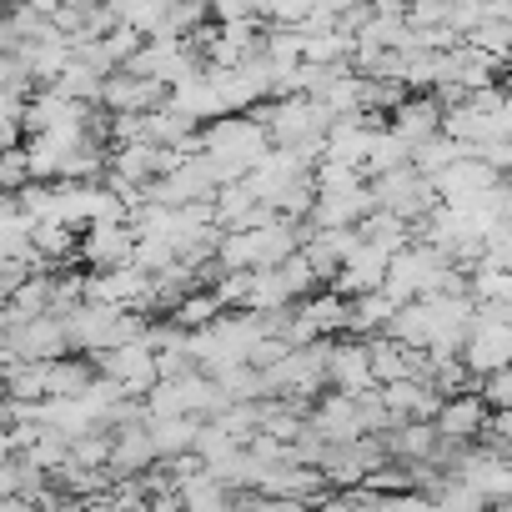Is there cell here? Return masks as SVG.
<instances>
[{
    "mask_svg": "<svg viewBox=\"0 0 512 512\" xmlns=\"http://www.w3.org/2000/svg\"><path fill=\"white\" fill-rule=\"evenodd\" d=\"M141 402H146V417H196V422H211L226 407L221 387L206 372H186V377L156 382Z\"/></svg>",
    "mask_w": 512,
    "mask_h": 512,
    "instance_id": "6da1fadb",
    "label": "cell"
},
{
    "mask_svg": "<svg viewBox=\"0 0 512 512\" xmlns=\"http://www.w3.org/2000/svg\"><path fill=\"white\" fill-rule=\"evenodd\" d=\"M462 367L482 382L502 367H512V322L497 307H477L467 337H462Z\"/></svg>",
    "mask_w": 512,
    "mask_h": 512,
    "instance_id": "7a4b0ae2",
    "label": "cell"
},
{
    "mask_svg": "<svg viewBox=\"0 0 512 512\" xmlns=\"http://www.w3.org/2000/svg\"><path fill=\"white\" fill-rule=\"evenodd\" d=\"M447 482L467 487L487 507L492 502H507L512 497V457L507 452H492V447H462L457 462L447 467Z\"/></svg>",
    "mask_w": 512,
    "mask_h": 512,
    "instance_id": "3957f363",
    "label": "cell"
},
{
    "mask_svg": "<svg viewBox=\"0 0 512 512\" xmlns=\"http://www.w3.org/2000/svg\"><path fill=\"white\" fill-rule=\"evenodd\" d=\"M367 186H372L377 211H387V216L407 221L412 231L437 211V191H432V181H422L412 166H402V171H392V176H377V181H367Z\"/></svg>",
    "mask_w": 512,
    "mask_h": 512,
    "instance_id": "277c9868",
    "label": "cell"
},
{
    "mask_svg": "<svg viewBox=\"0 0 512 512\" xmlns=\"http://www.w3.org/2000/svg\"><path fill=\"white\" fill-rule=\"evenodd\" d=\"M76 262H81L91 277L131 267V262H136V231H131V221L86 226V231H81V246H76Z\"/></svg>",
    "mask_w": 512,
    "mask_h": 512,
    "instance_id": "5b68a950",
    "label": "cell"
},
{
    "mask_svg": "<svg viewBox=\"0 0 512 512\" xmlns=\"http://www.w3.org/2000/svg\"><path fill=\"white\" fill-rule=\"evenodd\" d=\"M96 362V377H106V382H116L131 402H141L161 377H156V352L146 347V342H131V347H116V352H101V357H91Z\"/></svg>",
    "mask_w": 512,
    "mask_h": 512,
    "instance_id": "8992f818",
    "label": "cell"
},
{
    "mask_svg": "<svg viewBox=\"0 0 512 512\" xmlns=\"http://www.w3.org/2000/svg\"><path fill=\"white\" fill-rule=\"evenodd\" d=\"M307 427H312L327 447H347V442L372 437L367 422H362L357 397H342V392H322V397L312 402V412H307Z\"/></svg>",
    "mask_w": 512,
    "mask_h": 512,
    "instance_id": "52a82bcc",
    "label": "cell"
},
{
    "mask_svg": "<svg viewBox=\"0 0 512 512\" xmlns=\"http://www.w3.org/2000/svg\"><path fill=\"white\" fill-rule=\"evenodd\" d=\"M487 422H492V407L477 397V392H462V397H447L432 417L437 437L452 442V447H472L477 437H487Z\"/></svg>",
    "mask_w": 512,
    "mask_h": 512,
    "instance_id": "ba28073f",
    "label": "cell"
},
{
    "mask_svg": "<svg viewBox=\"0 0 512 512\" xmlns=\"http://www.w3.org/2000/svg\"><path fill=\"white\" fill-rule=\"evenodd\" d=\"M161 106H166V91H161L156 81L131 76V71H116V76H106V86H101V111H106V116H151V111H161Z\"/></svg>",
    "mask_w": 512,
    "mask_h": 512,
    "instance_id": "9c48e42d",
    "label": "cell"
},
{
    "mask_svg": "<svg viewBox=\"0 0 512 512\" xmlns=\"http://www.w3.org/2000/svg\"><path fill=\"white\" fill-rule=\"evenodd\" d=\"M96 106H81L71 96H61L56 86H41L26 106V136H51V131H71V126H86Z\"/></svg>",
    "mask_w": 512,
    "mask_h": 512,
    "instance_id": "30bf717a",
    "label": "cell"
},
{
    "mask_svg": "<svg viewBox=\"0 0 512 512\" xmlns=\"http://www.w3.org/2000/svg\"><path fill=\"white\" fill-rule=\"evenodd\" d=\"M6 342L16 347V357H21V362H36V367H51V362L71 357L61 317H36V322H26V327H11V332H6Z\"/></svg>",
    "mask_w": 512,
    "mask_h": 512,
    "instance_id": "8fae6325",
    "label": "cell"
},
{
    "mask_svg": "<svg viewBox=\"0 0 512 512\" xmlns=\"http://www.w3.org/2000/svg\"><path fill=\"white\" fill-rule=\"evenodd\" d=\"M382 126H387L382 116H342V121H332L327 146H322V161H337V166H357V171H362L367 146H372V136H377Z\"/></svg>",
    "mask_w": 512,
    "mask_h": 512,
    "instance_id": "7c38bea8",
    "label": "cell"
},
{
    "mask_svg": "<svg viewBox=\"0 0 512 512\" xmlns=\"http://www.w3.org/2000/svg\"><path fill=\"white\" fill-rule=\"evenodd\" d=\"M387 267H392V256H382V251H372V246H357V251L347 256V267L332 277L327 292H337V297H347V302L372 297V292L387 287Z\"/></svg>",
    "mask_w": 512,
    "mask_h": 512,
    "instance_id": "4fadbf2b",
    "label": "cell"
},
{
    "mask_svg": "<svg viewBox=\"0 0 512 512\" xmlns=\"http://www.w3.org/2000/svg\"><path fill=\"white\" fill-rule=\"evenodd\" d=\"M327 387L342 392V397H362L372 392V362H367V342H352V337H337L332 342V362H327Z\"/></svg>",
    "mask_w": 512,
    "mask_h": 512,
    "instance_id": "5bb4252c",
    "label": "cell"
},
{
    "mask_svg": "<svg viewBox=\"0 0 512 512\" xmlns=\"http://www.w3.org/2000/svg\"><path fill=\"white\" fill-rule=\"evenodd\" d=\"M156 467H161V457H156V447H151L146 422H131V427H116V432H111V477H116V482L146 477V472H156Z\"/></svg>",
    "mask_w": 512,
    "mask_h": 512,
    "instance_id": "9a60e30c",
    "label": "cell"
},
{
    "mask_svg": "<svg viewBox=\"0 0 512 512\" xmlns=\"http://www.w3.org/2000/svg\"><path fill=\"white\" fill-rule=\"evenodd\" d=\"M442 116H447V111H442V101H437V96H407V101L387 116V131L417 151L422 141L442 136Z\"/></svg>",
    "mask_w": 512,
    "mask_h": 512,
    "instance_id": "2e32d148",
    "label": "cell"
},
{
    "mask_svg": "<svg viewBox=\"0 0 512 512\" xmlns=\"http://www.w3.org/2000/svg\"><path fill=\"white\" fill-rule=\"evenodd\" d=\"M492 186H502V181H497L477 156H462L447 176H437V181H432V191H437V201H442V206H467V201H477V196H482V191H492Z\"/></svg>",
    "mask_w": 512,
    "mask_h": 512,
    "instance_id": "e0dca14e",
    "label": "cell"
},
{
    "mask_svg": "<svg viewBox=\"0 0 512 512\" xmlns=\"http://www.w3.org/2000/svg\"><path fill=\"white\" fill-rule=\"evenodd\" d=\"M382 402H387V417H392V427H397V422H432V417H437V407H442V397H437V392H432L422 377L382 387Z\"/></svg>",
    "mask_w": 512,
    "mask_h": 512,
    "instance_id": "ac0fdd59",
    "label": "cell"
},
{
    "mask_svg": "<svg viewBox=\"0 0 512 512\" xmlns=\"http://www.w3.org/2000/svg\"><path fill=\"white\" fill-rule=\"evenodd\" d=\"M347 312H352V302H347V297H337V292H327V287L297 307L302 327H307L317 342H337V337L347 332Z\"/></svg>",
    "mask_w": 512,
    "mask_h": 512,
    "instance_id": "d6986e66",
    "label": "cell"
},
{
    "mask_svg": "<svg viewBox=\"0 0 512 512\" xmlns=\"http://www.w3.org/2000/svg\"><path fill=\"white\" fill-rule=\"evenodd\" d=\"M96 382V362L91 357H61L46 367V402H76L86 397Z\"/></svg>",
    "mask_w": 512,
    "mask_h": 512,
    "instance_id": "ffe728a7",
    "label": "cell"
},
{
    "mask_svg": "<svg viewBox=\"0 0 512 512\" xmlns=\"http://www.w3.org/2000/svg\"><path fill=\"white\" fill-rule=\"evenodd\" d=\"M146 432H151L156 457H161V462H176V457L196 452L201 422H196V417H146Z\"/></svg>",
    "mask_w": 512,
    "mask_h": 512,
    "instance_id": "44dd1931",
    "label": "cell"
},
{
    "mask_svg": "<svg viewBox=\"0 0 512 512\" xmlns=\"http://www.w3.org/2000/svg\"><path fill=\"white\" fill-rule=\"evenodd\" d=\"M357 236H362V246H372V251H382V256H397V251H407V246L417 241L412 226L397 221V216H387V211H372V216L357 226Z\"/></svg>",
    "mask_w": 512,
    "mask_h": 512,
    "instance_id": "7402d4cb",
    "label": "cell"
},
{
    "mask_svg": "<svg viewBox=\"0 0 512 512\" xmlns=\"http://www.w3.org/2000/svg\"><path fill=\"white\" fill-rule=\"evenodd\" d=\"M402 166H412V146L407 141H397L387 126L372 136V146H367V161H362V176L367 181H377V176H392V171H402Z\"/></svg>",
    "mask_w": 512,
    "mask_h": 512,
    "instance_id": "603a6c76",
    "label": "cell"
},
{
    "mask_svg": "<svg viewBox=\"0 0 512 512\" xmlns=\"http://www.w3.org/2000/svg\"><path fill=\"white\" fill-rule=\"evenodd\" d=\"M216 317H221V302H216V292H211V287H201V292L181 297V302L166 312V322H171L176 332H186V337H191V332H206Z\"/></svg>",
    "mask_w": 512,
    "mask_h": 512,
    "instance_id": "cb8c5ba5",
    "label": "cell"
},
{
    "mask_svg": "<svg viewBox=\"0 0 512 512\" xmlns=\"http://www.w3.org/2000/svg\"><path fill=\"white\" fill-rule=\"evenodd\" d=\"M462 156H467V151H462L452 136H432V141H422V146L412 151V171H417L422 181H437V176H447Z\"/></svg>",
    "mask_w": 512,
    "mask_h": 512,
    "instance_id": "d4e9b609",
    "label": "cell"
},
{
    "mask_svg": "<svg viewBox=\"0 0 512 512\" xmlns=\"http://www.w3.org/2000/svg\"><path fill=\"white\" fill-rule=\"evenodd\" d=\"M101 86H106V76L91 71V66H81V61H71L61 71V81H56V91L71 96V101H81V106H101Z\"/></svg>",
    "mask_w": 512,
    "mask_h": 512,
    "instance_id": "484cf974",
    "label": "cell"
},
{
    "mask_svg": "<svg viewBox=\"0 0 512 512\" xmlns=\"http://www.w3.org/2000/svg\"><path fill=\"white\" fill-rule=\"evenodd\" d=\"M6 397H11V402H26V407L46 402V367L21 362L16 372H6Z\"/></svg>",
    "mask_w": 512,
    "mask_h": 512,
    "instance_id": "4316f807",
    "label": "cell"
},
{
    "mask_svg": "<svg viewBox=\"0 0 512 512\" xmlns=\"http://www.w3.org/2000/svg\"><path fill=\"white\" fill-rule=\"evenodd\" d=\"M71 462L76 467H91V472H111V432H81L71 437Z\"/></svg>",
    "mask_w": 512,
    "mask_h": 512,
    "instance_id": "83f0119b",
    "label": "cell"
},
{
    "mask_svg": "<svg viewBox=\"0 0 512 512\" xmlns=\"http://www.w3.org/2000/svg\"><path fill=\"white\" fill-rule=\"evenodd\" d=\"M432 512H487V502L472 497V492L457 487V482H442V487L432 492Z\"/></svg>",
    "mask_w": 512,
    "mask_h": 512,
    "instance_id": "f1b7e54d",
    "label": "cell"
},
{
    "mask_svg": "<svg viewBox=\"0 0 512 512\" xmlns=\"http://www.w3.org/2000/svg\"><path fill=\"white\" fill-rule=\"evenodd\" d=\"M477 397H482L492 412H512V367L482 377V382H477Z\"/></svg>",
    "mask_w": 512,
    "mask_h": 512,
    "instance_id": "f546056e",
    "label": "cell"
},
{
    "mask_svg": "<svg viewBox=\"0 0 512 512\" xmlns=\"http://www.w3.org/2000/svg\"><path fill=\"white\" fill-rule=\"evenodd\" d=\"M26 181H31V156H26V146L0 156V191H11V196H16Z\"/></svg>",
    "mask_w": 512,
    "mask_h": 512,
    "instance_id": "4dcf8cb0",
    "label": "cell"
},
{
    "mask_svg": "<svg viewBox=\"0 0 512 512\" xmlns=\"http://www.w3.org/2000/svg\"><path fill=\"white\" fill-rule=\"evenodd\" d=\"M236 507H241V512H312L307 502H287V497H262V492H246V497H236Z\"/></svg>",
    "mask_w": 512,
    "mask_h": 512,
    "instance_id": "1f68e13d",
    "label": "cell"
},
{
    "mask_svg": "<svg viewBox=\"0 0 512 512\" xmlns=\"http://www.w3.org/2000/svg\"><path fill=\"white\" fill-rule=\"evenodd\" d=\"M487 447L512 457V412H492V422H487Z\"/></svg>",
    "mask_w": 512,
    "mask_h": 512,
    "instance_id": "d6a6232c",
    "label": "cell"
},
{
    "mask_svg": "<svg viewBox=\"0 0 512 512\" xmlns=\"http://www.w3.org/2000/svg\"><path fill=\"white\" fill-rule=\"evenodd\" d=\"M0 512H36L31 497H0Z\"/></svg>",
    "mask_w": 512,
    "mask_h": 512,
    "instance_id": "836d02e7",
    "label": "cell"
},
{
    "mask_svg": "<svg viewBox=\"0 0 512 512\" xmlns=\"http://www.w3.org/2000/svg\"><path fill=\"white\" fill-rule=\"evenodd\" d=\"M16 41H11V26H6V11H0V56H11Z\"/></svg>",
    "mask_w": 512,
    "mask_h": 512,
    "instance_id": "e575fe53",
    "label": "cell"
},
{
    "mask_svg": "<svg viewBox=\"0 0 512 512\" xmlns=\"http://www.w3.org/2000/svg\"><path fill=\"white\" fill-rule=\"evenodd\" d=\"M11 457H16V452H11V437L0 432V462H11Z\"/></svg>",
    "mask_w": 512,
    "mask_h": 512,
    "instance_id": "d590c367",
    "label": "cell"
},
{
    "mask_svg": "<svg viewBox=\"0 0 512 512\" xmlns=\"http://www.w3.org/2000/svg\"><path fill=\"white\" fill-rule=\"evenodd\" d=\"M487 512H512V497H507V502H492Z\"/></svg>",
    "mask_w": 512,
    "mask_h": 512,
    "instance_id": "8d00e7d4",
    "label": "cell"
},
{
    "mask_svg": "<svg viewBox=\"0 0 512 512\" xmlns=\"http://www.w3.org/2000/svg\"><path fill=\"white\" fill-rule=\"evenodd\" d=\"M502 317H507V322H512V307H502Z\"/></svg>",
    "mask_w": 512,
    "mask_h": 512,
    "instance_id": "74e56055",
    "label": "cell"
},
{
    "mask_svg": "<svg viewBox=\"0 0 512 512\" xmlns=\"http://www.w3.org/2000/svg\"><path fill=\"white\" fill-rule=\"evenodd\" d=\"M0 397H6V377H0Z\"/></svg>",
    "mask_w": 512,
    "mask_h": 512,
    "instance_id": "f35d334b",
    "label": "cell"
}]
</instances>
